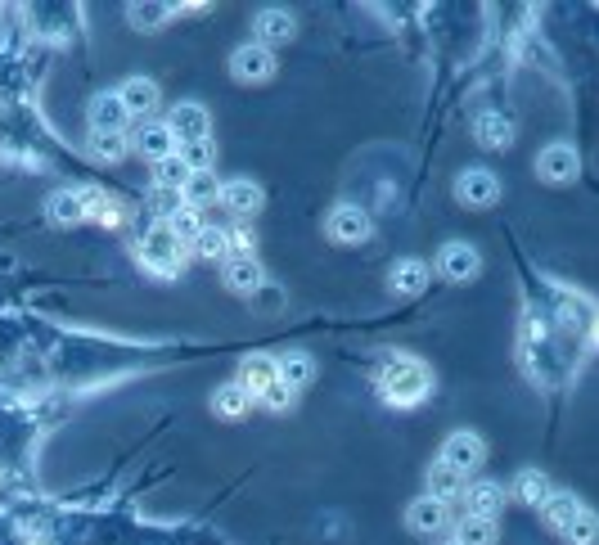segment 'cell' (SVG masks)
Wrapping results in <instances>:
<instances>
[{
	"label": "cell",
	"instance_id": "1",
	"mask_svg": "<svg viewBox=\"0 0 599 545\" xmlns=\"http://www.w3.org/2000/svg\"><path fill=\"white\" fill-rule=\"evenodd\" d=\"M379 392L388 406H419V401L433 392V370H428L424 361H415V356H392L388 365H383L379 374Z\"/></svg>",
	"mask_w": 599,
	"mask_h": 545
},
{
	"label": "cell",
	"instance_id": "2",
	"mask_svg": "<svg viewBox=\"0 0 599 545\" xmlns=\"http://www.w3.org/2000/svg\"><path fill=\"white\" fill-rule=\"evenodd\" d=\"M136 253H140V262H145V271L163 275V280H176V275H181V266H185V244H176L167 226L145 230V235H140V244H136Z\"/></svg>",
	"mask_w": 599,
	"mask_h": 545
},
{
	"label": "cell",
	"instance_id": "3",
	"mask_svg": "<svg viewBox=\"0 0 599 545\" xmlns=\"http://www.w3.org/2000/svg\"><path fill=\"white\" fill-rule=\"evenodd\" d=\"M325 235L334 239V244L356 248V244H365V239L374 235V221H370V212L356 208V203H338V208L325 217Z\"/></svg>",
	"mask_w": 599,
	"mask_h": 545
},
{
	"label": "cell",
	"instance_id": "4",
	"mask_svg": "<svg viewBox=\"0 0 599 545\" xmlns=\"http://www.w3.org/2000/svg\"><path fill=\"white\" fill-rule=\"evenodd\" d=\"M536 176H541L545 185H572L581 176V158L572 145H563V140H554V145H545L541 154H536Z\"/></svg>",
	"mask_w": 599,
	"mask_h": 545
},
{
	"label": "cell",
	"instance_id": "5",
	"mask_svg": "<svg viewBox=\"0 0 599 545\" xmlns=\"http://www.w3.org/2000/svg\"><path fill=\"white\" fill-rule=\"evenodd\" d=\"M230 73L248 86H262L275 77V55L266 46H257V41H248V46H239L235 55H230Z\"/></svg>",
	"mask_w": 599,
	"mask_h": 545
},
{
	"label": "cell",
	"instance_id": "6",
	"mask_svg": "<svg viewBox=\"0 0 599 545\" xmlns=\"http://www.w3.org/2000/svg\"><path fill=\"white\" fill-rule=\"evenodd\" d=\"M455 199L473 212L491 208V203H500V181L487 172V167H469V172H460V181H455Z\"/></svg>",
	"mask_w": 599,
	"mask_h": 545
},
{
	"label": "cell",
	"instance_id": "7",
	"mask_svg": "<svg viewBox=\"0 0 599 545\" xmlns=\"http://www.w3.org/2000/svg\"><path fill=\"white\" fill-rule=\"evenodd\" d=\"M478 266H482L478 248H469V244H442V248H437L433 271L442 275V280H451V284H469L473 275H478Z\"/></svg>",
	"mask_w": 599,
	"mask_h": 545
},
{
	"label": "cell",
	"instance_id": "8",
	"mask_svg": "<svg viewBox=\"0 0 599 545\" xmlns=\"http://www.w3.org/2000/svg\"><path fill=\"white\" fill-rule=\"evenodd\" d=\"M482 455H487V446H482V437H478V433H469V428L451 433V437H446V446H442V464H451V469L460 473V478H469V473L478 469Z\"/></svg>",
	"mask_w": 599,
	"mask_h": 545
},
{
	"label": "cell",
	"instance_id": "9",
	"mask_svg": "<svg viewBox=\"0 0 599 545\" xmlns=\"http://www.w3.org/2000/svg\"><path fill=\"white\" fill-rule=\"evenodd\" d=\"M163 127L176 136V145H185V140H208L212 118H208V109H203V104L185 100V104H176V109L167 113V122H163Z\"/></svg>",
	"mask_w": 599,
	"mask_h": 545
},
{
	"label": "cell",
	"instance_id": "10",
	"mask_svg": "<svg viewBox=\"0 0 599 545\" xmlns=\"http://www.w3.org/2000/svg\"><path fill=\"white\" fill-rule=\"evenodd\" d=\"M221 280H226L230 293H262L266 271H262V262H257L253 253H230V257H226V271H221Z\"/></svg>",
	"mask_w": 599,
	"mask_h": 545
},
{
	"label": "cell",
	"instance_id": "11",
	"mask_svg": "<svg viewBox=\"0 0 599 545\" xmlns=\"http://www.w3.org/2000/svg\"><path fill=\"white\" fill-rule=\"evenodd\" d=\"M406 527H410V532H424V536L446 532V527H451V505H446V500H433V496L410 500V509H406Z\"/></svg>",
	"mask_w": 599,
	"mask_h": 545
},
{
	"label": "cell",
	"instance_id": "12",
	"mask_svg": "<svg viewBox=\"0 0 599 545\" xmlns=\"http://www.w3.org/2000/svg\"><path fill=\"white\" fill-rule=\"evenodd\" d=\"M217 203H221V208H230L235 217H253V212L266 203V194H262V185H257V181H248V176H235V181L221 185Z\"/></svg>",
	"mask_w": 599,
	"mask_h": 545
},
{
	"label": "cell",
	"instance_id": "13",
	"mask_svg": "<svg viewBox=\"0 0 599 545\" xmlns=\"http://www.w3.org/2000/svg\"><path fill=\"white\" fill-rule=\"evenodd\" d=\"M275 379H280V370H275V356H262V352L244 356V361H239V374H235V383H239V388H244L253 401L262 397V392L271 388Z\"/></svg>",
	"mask_w": 599,
	"mask_h": 545
},
{
	"label": "cell",
	"instance_id": "14",
	"mask_svg": "<svg viewBox=\"0 0 599 545\" xmlns=\"http://www.w3.org/2000/svg\"><path fill=\"white\" fill-rule=\"evenodd\" d=\"M428 280H433V271H428L419 257H401V262H392V271H388V284H392L397 298H415V293H424Z\"/></svg>",
	"mask_w": 599,
	"mask_h": 545
},
{
	"label": "cell",
	"instance_id": "15",
	"mask_svg": "<svg viewBox=\"0 0 599 545\" xmlns=\"http://www.w3.org/2000/svg\"><path fill=\"white\" fill-rule=\"evenodd\" d=\"M298 37V23H293L289 10H262L257 14V46H284V41Z\"/></svg>",
	"mask_w": 599,
	"mask_h": 545
},
{
	"label": "cell",
	"instance_id": "16",
	"mask_svg": "<svg viewBox=\"0 0 599 545\" xmlns=\"http://www.w3.org/2000/svg\"><path fill=\"white\" fill-rule=\"evenodd\" d=\"M118 100H122V109H127V118H149V113L158 109V86L149 82V77H131V82H122Z\"/></svg>",
	"mask_w": 599,
	"mask_h": 545
},
{
	"label": "cell",
	"instance_id": "17",
	"mask_svg": "<svg viewBox=\"0 0 599 545\" xmlns=\"http://www.w3.org/2000/svg\"><path fill=\"white\" fill-rule=\"evenodd\" d=\"M460 496H464L469 518H496L500 509H505V487H496V482H473V487H464Z\"/></svg>",
	"mask_w": 599,
	"mask_h": 545
},
{
	"label": "cell",
	"instance_id": "18",
	"mask_svg": "<svg viewBox=\"0 0 599 545\" xmlns=\"http://www.w3.org/2000/svg\"><path fill=\"white\" fill-rule=\"evenodd\" d=\"M136 154L149 158V163H163V158L176 154V136L163 127V122H145V127L136 131Z\"/></svg>",
	"mask_w": 599,
	"mask_h": 545
},
{
	"label": "cell",
	"instance_id": "19",
	"mask_svg": "<svg viewBox=\"0 0 599 545\" xmlns=\"http://www.w3.org/2000/svg\"><path fill=\"white\" fill-rule=\"evenodd\" d=\"M536 509H541V518L554 527V532H563V527H568L586 505H581V500L572 496V491H550V496H545Z\"/></svg>",
	"mask_w": 599,
	"mask_h": 545
},
{
	"label": "cell",
	"instance_id": "20",
	"mask_svg": "<svg viewBox=\"0 0 599 545\" xmlns=\"http://www.w3.org/2000/svg\"><path fill=\"white\" fill-rule=\"evenodd\" d=\"M86 154H91L95 163H122V158L131 154V140H127V131H91Z\"/></svg>",
	"mask_w": 599,
	"mask_h": 545
},
{
	"label": "cell",
	"instance_id": "21",
	"mask_svg": "<svg viewBox=\"0 0 599 545\" xmlns=\"http://www.w3.org/2000/svg\"><path fill=\"white\" fill-rule=\"evenodd\" d=\"M217 194H221V181L212 172H190V181L181 185V208H212L217 203Z\"/></svg>",
	"mask_w": 599,
	"mask_h": 545
},
{
	"label": "cell",
	"instance_id": "22",
	"mask_svg": "<svg viewBox=\"0 0 599 545\" xmlns=\"http://www.w3.org/2000/svg\"><path fill=\"white\" fill-rule=\"evenodd\" d=\"M127 127V109H122L118 91H104L91 100V131H122Z\"/></svg>",
	"mask_w": 599,
	"mask_h": 545
},
{
	"label": "cell",
	"instance_id": "23",
	"mask_svg": "<svg viewBox=\"0 0 599 545\" xmlns=\"http://www.w3.org/2000/svg\"><path fill=\"white\" fill-rule=\"evenodd\" d=\"M424 482H428V496H433V500H446V505H451V500L464 491V478L451 469V464H442V460H437V464H428Z\"/></svg>",
	"mask_w": 599,
	"mask_h": 545
},
{
	"label": "cell",
	"instance_id": "24",
	"mask_svg": "<svg viewBox=\"0 0 599 545\" xmlns=\"http://www.w3.org/2000/svg\"><path fill=\"white\" fill-rule=\"evenodd\" d=\"M248 406H253V397H248L239 383H221V388L212 392V415L217 419H244Z\"/></svg>",
	"mask_w": 599,
	"mask_h": 545
},
{
	"label": "cell",
	"instance_id": "25",
	"mask_svg": "<svg viewBox=\"0 0 599 545\" xmlns=\"http://www.w3.org/2000/svg\"><path fill=\"white\" fill-rule=\"evenodd\" d=\"M46 212H50V221H59V226H77V221H86L82 190H55L46 199Z\"/></svg>",
	"mask_w": 599,
	"mask_h": 545
},
{
	"label": "cell",
	"instance_id": "26",
	"mask_svg": "<svg viewBox=\"0 0 599 545\" xmlns=\"http://www.w3.org/2000/svg\"><path fill=\"white\" fill-rule=\"evenodd\" d=\"M275 370H280V383H289L293 392L307 388V383L316 379V361H311L307 352H289V356H280V361H275Z\"/></svg>",
	"mask_w": 599,
	"mask_h": 545
},
{
	"label": "cell",
	"instance_id": "27",
	"mask_svg": "<svg viewBox=\"0 0 599 545\" xmlns=\"http://www.w3.org/2000/svg\"><path fill=\"white\" fill-rule=\"evenodd\" d=\"M478 140L487 149H509L514 145V122H509L505 113H482L478 118Z\"/></svg>",
	"mask_w": 599,
	"mask_h": 545
},
{
	"label": "cell",
	"instance_id": "28",
	"mask_svg": "<svg viewBox=\"0 0 599 545\" xmlns=\"http://www.w3.org/2000/svg\"><path fill=\"white\" fill-rule=\"evenodd\" d=\"M500 532H496V518H469L455 523V545H496Z\"/></svg>",
	"mask_w": 599,
	"mask_h": 545
},
{
	"label": "cell",
	"instance_id": "29",
	"mask_svg": "<svg viewBox=\"0 0 599 545\" xmlns=\"http://www.w3.org/2000/svg\"><path fill=\"white\" fill-rule=\"evenodd\" d=\"M127 19L136 23L140 32H158L172 19V5H163V0H136V5H127Z\"/></svg>",
	"mask_w": 599,
	"mask_h": 545
},
{
	"label": "cell",
	"instance_id": "30",
	"mask_svg": "<svg viewBox=\"0 0 599 545\" xmlns=\"http://www.w3.org/2000/svg\"><path fill=\"white\" fill-rule=\"evenodd\" d=\"M550 478H545L541 469H518L514 473V496L523 500V505H541L545 496H550Z\"/></svg>",
	"mask_w": 599,
	"mask_h": 545
},
{
	"label": "cell",
	"instance_id": "31",
	"mask_svg": "<svg viewBox=\"0 0 599 545\" xmlns=\"http://www.w3.org/2000/svg\"><path fill=\"white\" fill-rule=\"evenodd\" d=\"M176 158H181L190 172H212V163H217V145L208 140H185V145H176Z\"/></svg>",
	"mask_w": 599,
	"mask_h": 545
},
{
	"label": "cell",
	"instance_id": "32",
	"mask_svg": "<svg viewBox=\"0 0 599 545\" xmlns=\"http://www.w3.org/2000/svg\"><path fill=\"white\" fill-rule=\"evenodd\" d=\"M194 253H199L203 262H226V257H230V239H226V230H221V226H203V230H199V239H194Z\"/></svg>",
	"mask_w": 599,
	"mask_h": 545
},
{
	"label": "cell",
	"instance_id": "33",
	"mask_svg": "<svg viewBox=\"0 0 599 545\" xmlns=\"http://www.w3.org/2000/svg\"><path fill=\"white\" fill-rule=\"evenodd\" d=\"M167 230H172V239L176 244H194V239H199V230H203V217L194 208H176L172 217L163 221Z\"/></svg>",
	"mask_w": 599,
	"mask_h": 545
},
{
	"label": "cell",
	"instance_id": "34",
	"mask_svg": "<svg viewBox=\"0 0 599 545\" xmlns=\"http://www.w3.org/2000/svg\"><path fill=\"white\" fill-rule=\"evenodd\" d=\"M154 181H158V190H172V194H181V185L190 181V167L181 163V158H163V163H154Z\"/></svg>",
	"mask_w": 599,
	"mask_h": 545
},
{
	"label": "cell",
	"instance_id": "35",
	"mask_svg": "<svg viewBox=\"0 0 599 545\" xmlns=\"http://www.w3.org/2000/svg\"><path fill=\"white\" fill-rule=\"evenodd\" d=\"M82 208H86V217L104 221V226H118L122 221V212L113 208V199L109 194H100V190H82Z\"/></svg>",
	"mask_w": 599,
	"mask_h": 545
},
{
	"label": "cell",
	"instance_id": "36",
	"mask_svg": "<svg viewBox=\"0 0 599 545\" xmlns=\"http://www.w3.org/2000/svg\"><path fill=\"white\" fill-rule=\"evenodd\" d=\"M563 541L568 545H595V514H590V509H581L577 518H572L568 527H563Z\"/></svg>",
	"mask_w": 599,
	"mask_h": 545
},
{
	"label": "cell",
	"instance_id": "37",
	"mask_svg": "<svg viewBox=\"0 0 599 545\" xmlns=\"http://www.w3.org/2000/svg\"><path fill=\"white\" fill-rule=\"evenodd\" d=\"M257 401H262L266 410H275V415H284V410L293 406V388H289V383H280V379H275L271 388H266V392H262V397H257Z\"/></svg>",
	"mask_w": 599,
	"mask_h": 545
},
{
	"label": "cell",
	"instance_id": "38",
	"mask_svg": "<svg viewBox=\"0 0 599 545\" xmlns=\"http://www.w3.org/2000/svg\"><path fill=\"white\" fill-rule=\"evenodd\" d=\"M446 545H455V541H446Z\"/></svg>",
	"mask_w": 599,
	"mask_h": 545
}]
</instances>
